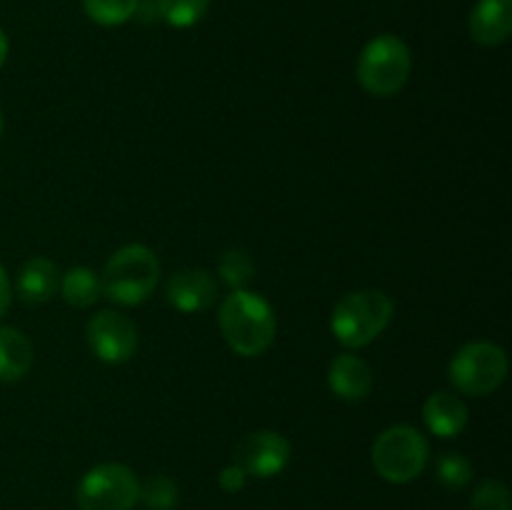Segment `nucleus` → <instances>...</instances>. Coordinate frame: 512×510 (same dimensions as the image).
I'll return each mask as SVG.
<instances>
[{
  "instance_id": "f257e3e1",
  "label": "nucleus",
  "mask_w": 512,
  "mask_h": 510,
  "mask_svg": "<svg viewBox=\"0 0 512 510\" xmlns=\"http://www.w3.org/2000/svg\"><path fill=\"white\" fill-rule=\"evenodd\" d=\"M220 333L230 350L243 358H255L263 355L273 345L275 330V313L268 300L250 290H233L223 300L218 313Z\"/></svg>"
},
{
  "instance_id": "f03ea898",
  "label": "nucleus",
  "mask_w": 512,
  "mask_h": 510,
  "mask_svg": "<svg viewBox=\"0 0 512 510\" xmlns=\"http://www.w3.org/2000/svg\"><path fill=\"white\" fill-rule=\"evenodd\" d=\"M395 305L383 290L365 288L343 295L333 308L330 330L345 348H365L390 325Z\"/></svg>"
},
{
  "instance_id": "7ed1b4c3",
  "label": "nucleus",
  "mask_w": 512,
  "mask_h": 510,
  "mask_svg": "<svg viewBox=\"0 0 512 510\" xmlns=\"http://www.w3.org/2000/svg\"><path fill=\"white\" fill-rule=\"evenodd\" d=\"M160 278L158 255L145 245H125L110 255L100 273L103 295L118 305H140L153 295Z\"/></svg>"
},
{
  "instance_id": "20e7f679",
  "label": "nucleus",
  "mask_w": 512,
  "mask_h": 510,
  "mask_svg": "<svg viewBox=\"0 0 512 510\" xmlns=\"http://www.w3.org/2000/svg\"><path fill=\"white\" fill-rule=\"evenodd\" d=\"M413 70L410 48L398 35H378L358 58V80L375 98H393L408 85Z\"/></svg>"
},
{
  "instance_id": "39448f33",
  "label": "nucleus",
  "mask_w": 512,
  "mask_h": 510,
  "mask_svg": "<svg viewBox=\"0 0 512 510\" xmlns=\"http://www.w3.org/2000/svg\"><path fill=\"white\" fill-rule=\"evenodd\" d=\"M428 465V440L413 425H393L373 443V468L395 485L410 483Z\"/></svg>"
},
{
  "instance_id": "423d86ee",
  "label": "nucleus",
  "mask_w": 512,
  "mask_h": 510,
  "mask_svg": "<svg viewBox=\"0 0 512 510\" xmlns=\"http://www.w3.org/2000/svg\"><path fill=\"white\" fill-rule=\"evenodd\" d=\"M140 495V480L128 465L100 463L83 475L75 490L80 510H133Z\"/></svg>"
},
{
  "instance_id": "0eeeda50",
  "label": "nucleus",
  "mask_w": 512,
  "mask_h": 510,
  "mask_svg": "<svg viewBox=\"0 0 512 510\" xmlns=\"http://www.w3.org/2000/svg\"><path fill=\"white\" fill-rule=\"evenodd\" d=\"M508 375V355L495 343H470L450 363V383L465 395L483 398L495 393Z\"/></svg>"
},
{
  "instance_id": "6e6552de",
  "label": "nucleus",
  "mask_w": 512,
  "mask_h": 510,
  "mask_svg": "<svg viewBox=\"0 0 512 510\" xmlns=\"http://www.w3.org/2000/svg\"><path fill=\"white\" fill-rule=\"evenodd\" d=\"M88 345L98 360L108 365L128 363L138 350V328L118 310H100L88 320Z\"/></svg>"
},
{
  "instance_id": "1a4fd4ad",
  "label": "nucleus",
  "mask_w": 512,
  "mask_h": 510,
  "mask_svg": "<svg viewBox=\"0 0 512 510\" xmlns=\"http://www.w3.org/2000/svg\"><path fill=\"white\" fill-rule=\"evenodd\" d=\"M290 440L275 430H255L248 433L235 448V463L255 478H273L283 473L290 463Z\"/></svg>"
},
{
  "instance_id": "9d476101",
  "label": "nucleus",
  "mask_w": 512,
  "mask_h": 510,
  "mask_svg": "<svg viewBox=\"0 0 512 510\" xmlns=\"http://www.w3.org/2000/svg\"><path fill=\"white\" fill-rule=\"evenodd\" d=\"M168 303L180 313H203L218 298V283L203 268H183L170 275Z\"/></svg>"
},
{
  "instance_id": "9b49d317",
  "label": "nucleus",
  "mask_w": 512,
  "mask_h": 510,
  "mask_svg": "<svg viewBox=\"0 0 512 510\" xmlns=\"http://www.w3.org/2000/svg\"><path fill=\"white\" fill-rule=\"evenodd\" d=\"M470 38L483 48L505 43L512 33V0H478L468 20Z\"/></svg>"
},
{
  "instance_id": "f8f14e48",
  "label": "nucleus",
  "mask_w": 512,
  "mask_h": 510,
  "mask_svg": "<svg viewBox=\"0 0 512 510\" xmlns=\"http://www.w3.org/2000/svg\"><path fill=\"white\" fill-rule=\"evenodd\" d=\"M328 385L340 400L358 403L373 388V370L358 355L343 353L338 358H333V363H330Z\"/></svg>"
},
{
  "instance_id": "ddd939ff",
  "label": "nucleus",
  "mask_w": 512,
  "mask_h": 510,
  "mask_svg": "<svg viewBox=\"0 0 512 510\" xmlns=\"http://www.w3.org/2000/svg\"><path fill=\"white\" fill-rule=\"evenodd\" d=\"M468 405L458 398V395L440 390L433 393L423 405V420L428 430L438 438H455L468 425Z\"/></svg>"
},
{
  "instance_id": "4468645a",
  "label": "nucleus",
  "mask_w": 512,
  "mask_h": 510,
  "mask_svg": "<svg viewBox=\"0 0 512 510\" xmlns=\"http://www.w3.org/2000/svg\"><path fill=\"white\" fill-rule=\"evenodd\" d=\"M18 298L28 305L48 303L60 290V270L53 260L48 258H30L20 268L18 280H15Z\"/></svg>"
},
{
  "instance_id": "2eb2a0df",
  "label": "nucleus",
  "mask_w": 512,
  "mask_h": 510,
  "mask_svg": "<svg viewBox=\"0 0 512 510\" xmlns=\"http://www.w3.org/2000/svg\"><path fill=\"white\" fill-rule=\"evenodd\" d=\"M33 368V345L18 328H0V383H18Z\"/></svg>"
},
{
  "instance_id": "dca6fc26",
  "label": "nucleus",
  "mask_w": 512,
  "mask_h": 510,
  "mask_svg": "<svg viewBox=\"0 0 512 510\" xmlns=\"http://www.w3.org/2000/svg\"><path fill=\"white\" fill-rule=\"evenodd\" d=\"M60 293H63L65 303L73 305V308H90L103 295V283H100V275L95 270L78 265V268H70L68 273L60 275Z\"/></svg>"
},
{
  "instance_id": "f3484780",
  "label": "nucleus",
  "mask_w": 512,
  "mask_h": 510,
  "mask_svg": "<svg viewBox=\"0 0 512 510\" xmlns=\"http://www.w3.org/2000/svg\"><path fill=\"white\" fill-rule=\"evenodd\" d=\"M218 275L230 290H248V283L255 278V263L248 250H225L218 260Z\"/></svg>"
},
{
  "instance_id": "a211bd4d",
  "label": "nucleus",
  "mask_w": 512,
  "mask_h": 510,
  "mask_svg": "<svg viewBox=\"0 0 512 510\" xmlns=\"http://www.w3.org/2000/svg\"><path fill=\"white\" fill-rule=\"evenodd\" d=\"M210 0H155L160 20L173 28H193L208 13Z\"/></svg>"
},
{
  "instance_id": "6ab92c4d",
  "label": "nucleus",
  "mask_w": 512,
  "mask_h": 510,
  "mask_svg": "<svg viewBox=\"0 0 512 510\" xmlns=\"http://www.w3.org/2000/svg\"><path fill=\"white\" fill-rule=\"evenodd\" d=\"M138 3L140 0H83V8L93 23L113 28L128 23L138 10Z\"/></svg>"
},
{
  "instance_id": "aec40b11",
  "label": "nucleus",
  "mask_w": 512,
  "mask_h": 510,
  "mask_svg": "<svg viewBox=\"0 0 512 510\" xmlns=\"http://www.w3.org/2000/svg\"><path fill=\"white\" fill-rule=\"evenodd\" d=\"M178 500L180 490L168 475H153L145 483H140L138 503H143L148 510H175Z\"/></svg>"
},
{
  "instance_id": "412c9836",
  "label": "nucleus",
  "mask_w": 512,
  "mask_h": 510,
  "mask_svg": "<svg viewBox=\"0 0 512 510\" xmlns=\"http://www.w3.org/2000/svg\"><path fill=\"white\" fill-rule=\"evenodd\" d=\"M438 480L448 490H463L473 480V465L465 455L445 453L438 460Z\"/></svg>"
},
{
  "instance_id": "4be33fe9",
  "label": "nucleus",
  "mask_w": 512,
  "mask_h": 510,
  "mask_svg": "<svg viewBox=\"0 0 512 510\" xmlns=\"http://www.w3.org/2000/svg\"><path fill=\"white\" fill-rule=\"evenodd\" d=\"M470 510H510V495L503 480H485L473 493Z\"/></svg>"
},
{
  "instance_id": "5701e85b",
  "label": "nucleus",
  "mask_w": 512,
  "mask_h": 510,
  "mask_svg": "<svg viewBox=\"0 0 512 510\" xmlns=\"http://www.w3.org/2000/svg\"><path fill=\"white\" fill-rule=\"evenodd\" d=\"M245 483H248V473H245L238 463H230L220 470L218 485L225 493H240V490L245 488Z\"/></svg>"
},
{
  "instance_id": "b1692460",
  "label": "nucleus",
  "mask_w": 512,
  "mask_h": 510,
  "mask_svg": "<svg viewBox=\"0 0 512 510\" xmlns=\"http://www.w3.org/2000/svg\"><path fill=\"white\" fill-rule=\"evenodd\" d=\"M10 280H8V273H5V268L0 265V318H3L5 313H8L10 308Z\"/></svg>"
},
{
  "instance_id": "393cba45",
  "label": "nucleus",
  "mask_w": 512,
  "mask_h": 510,
  "mask_svg": "<svg viewBox=\"0 0 512 510\" xmlns=\"http://www.w3.org/2000/svg\"><path fill=\"white\" fill-rule=\"evenodd\" d=\"M135 15H140V20H143V23H158L160 20L158 8H155V0H140Z\"/></svg>"
},
{
  "instance_id": "a878e982",
  "label": "nucleus",
  "mask_w": 512,
  "mask_h": 510,
  "mask_svg": "<svg viewBox=\"0 0 512 510\" xmlns=\"http://www.w3.org/2000/svg\"><path fill=\"white\" fill-rule=\"evenodd\" d=\"M5 60H8V38H5V33L0 30V68L5 65Z\"/></svg>"
},
{
  "instance_id": "bb28decb",
  "label": "nucleus",
  "mask_w": 512,
  "mask_h": 510,
  "mask_svg": "<svg viewBox=\"0 0 512 510\" xmlns=\"http://www.w3.org/2000/svg\"><path fill=\"white\" fill-rule=\"evenodd\" d=\"M3 128H5V120H3V110H0V135H3Z\"/></svg>"
}]
</instances>
